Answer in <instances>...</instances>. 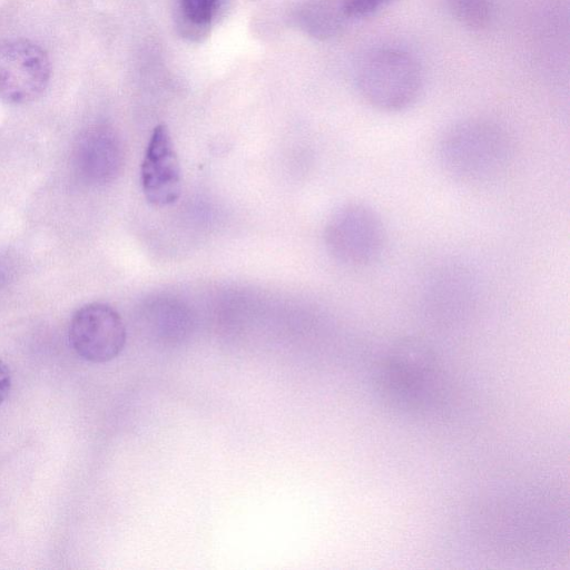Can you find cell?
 Returning <instances> with one entry per match:
<instances>
[{
    "mask_svg": "<svg viewBox=\"0 0 570 570\" xmlns=\"http://www.w3.org/2000/svg\"><path fill=\"white\" fill-rule=\"evenodd\" d=\"M376 387L386 405L407 415H423L443 401L445 376L432 346L415 337L401 338L383 355Z\"/></svg>",
    "mask_w": 570,
    "mask_h": 570,
    "instance_id": "1",
    "label": "cell"
},
{
    "mask_svg": "<svg viewBox=\"0 0 570 570\" xmlns=\"http://www.w3.org/2000/svg\"><path fill=\"white\" fill-rule=\"evenodd\" d=\"M436 156L443 171L465 185H482L501 176L512 157L505 129L474 117L450 126L440 137Z\"/></svg>",
    "mask_w": 570,
    "mask_h": 570,
    "instance_id": "2",
    "label": "cell"
},
{
    "mask_svg": "<svg viewBox=\"0 0 570 570\" xmlns=\"http://www.w3.org/2000/svg\"><path fill=\"white\" fill-rule=\"evenodd\" d=\"M361 97L373 108L396 112L411 107L420 97L423 76L417 60L397 48L368 52L356 73Z\"/></svg>",
    "mask_w": 570,
    "mask_h": 570,
    "instance_id": "3",
    "label": "cell"
},
{
    "mask_svg": "<svg viewBox=\"0 0 570 570\" xmlns=\"http://www.w3.org/2000/svg\"><path fill=\"white\" fill-rule=\"evenodd\" d=\"M325 244L338 262L364 267L376 262L386 244V228L379 212L367 203L338 207L325 227Z\"/></svg>",
    "mask_w": 570,
    "mask_h": 570,
    "instance_id": "4",
    "label": "cell"
},
{
    "mask_svg": "<svg viewBox=\"0 0 570 570\" xmlns=\"http://www.w3.org/2000/svg\"><path fill=\"white\" fill-rule=\"evenodd\" d=\"M51 63L46 51L27 39L0 43V99L24 105L38 99L47 89Z\"/></svg>",
    "mask_w": 570,
    "mask_h": 570,
    "instance_id": "5",
    "label": "cell"
},
{
    "mask_svg": "<svg viewBox=\"0 0 570 570\" xmlns=\"http://www.w3.org/2000/svg\"><path fill=\"white\" fill-rule=\"evenodd\" d=\"M126 326L119 313L104 303L78 308L70 321L69 341L75 352L92 363L117 357L126 344Z\"/></svg>",
    "mask_w": 570,
    "mask_h": 570,
    "instance_id": "6",
    "label": "cell"
},
{
    "mask_svg": "<svg viewBox=\"0 0 570 570\" xmlns=\"http://www.w3.org/2000/svg\"><path fill=\"white\" fill-rule=\"evenodd\" d=\"M141 185L146 199L155 206L175 203L181 193V171L166 125L155 127L141 164Z\"/></svg>",
    "mask_w": 570,
    "mask_h": 570,
    "instance_id": "7",
    "label": "cell"
},
{
    "mask_svg": "<svg viewBox=\"0 0 570 570\" xmlns=\"http://www.w3.org/2000/svg\"><path fill=\"white\" fill-rule=\"evenodd\" d=\"M124 163L122 146L117 134L107 126H91L76 139L72 166L81 180L100 186L112 181Z\"/></svg>",
    "mask_w": 570,
    "mask_h": 570,
    "instance_id": "8",
    "label": "cell"
},
{
    "mask_svg": "<svg viewBox=\"0 0 570 570\" xmlns=\"http://www.w3.org/2000/svg\"><path fill=\"white\" fill-rule=\"evenodd\" d=\"M218 0H178L177 28L183 37L200 42L209 33Z\"/></svg>",
    "mask_w": 570,
    "mask_h": 570,
    "instance_id": "9",
    "label": "cell"
},
{
    "mask_svg": "<svg viewBox=\"0 0 570 570\" xmlns=\"http://www.w3.org/2000/svg\"><path fill=\"white\" fill-rule=\"evenodd\" d=\"M446 6L459 23L473 30L488 27L493 16L492 0H446Z\"/></svg>",
    "mask_w": 570,
    "mask_h": 570,
    "instance_id": "10",
    "label": "cell"
},
{
    "mask_svg": "<svg viewBox=\"0 0 570 570\" xmlns=\"http://www.w3.org/2000/svg\"><path fill=\"white\" fill-rule=\"evenodd\" d=\"M394 0H337L347 20L368 17Z\"/></svg>",
    "mask_w": 570,
    "mask_h": 570,
    "instance_id": "11",
    "label": "cell"
},
{
    "mask_svg": "<svg viewBox=\"0 0 570 570\" xmlns=\"http://www.w3.org/2000/svg\"><path fill=\"white\" fill-rule=\"evenodd\" d=\"M11 386L10 370L7 364L0 360V404L6 400Z\"/></svg>",
    "mask_w": 570,
    "mask_h": 570,
    "instance_id": "12",
    "label": "cell"
}]
</instances>
